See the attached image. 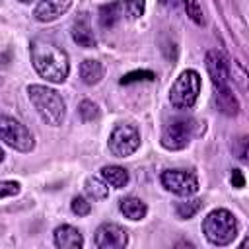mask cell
<instances>
[{
	"instance_id": "obj_17",
	"label": "cell",
	"mask_w": 249,
	"mask_h": 249,
	"mask_svg": "<svg viewBox=\"0 0 249 249\" xmlns=\"http://www.w3.org/2000/svg\"><path fill=\"white\" fill-rule=\"evenodd\" d=\"M124 14V6H123V0L121 2H113V4H105L101 6L99 10V23L103 27H113Z\"/></svg>"
},
{
	"instance_id": "obj_25",
	"label": "cell",
	"mask_w": 249,
	"mask_h": 249,
	"mask_svg": "<svg viewBox=\"0 0 249 249\" xmlns=\"http://www.w3.org/2000/svg\"><path fill=\"white\" fill-rule=\"evenodd\" d=\"M80 117L86 121V123H91V121H95L97 117H99V109H97V105L93 103V101H82L80 103Z\"/></svg>"
},
{
	"instance_id": "obj_7",
	"label": "cell",
	"mask_w": 249,
	"mask_h": 249,
	"mask_svg": "<svg viewBox=\"0 0 249 249\" xmlns=\"http://www.w3.org/2000/svg\"><path fill=\"white\" fill-rule=\"evenodd\" d=\"M140 148V132L134 124H117L109 136V150L117 158L132 156Z\"/></svg>"
},
{
	"instance_id": "obj_28",
	"label": "cell",
	"mask_w": 249,
	"mask_h": 249,
	"mask_svg": "<svg viewBox=\"0 0 249 249\" xmlns=\"http://www.w3.org/2000/svg\"><path fill=\"white\" fill-rule=\"evenodd\" d=\"M235 152H237V158L247 161L249 163V136H243L237 140V146H235Z\"/></svg>"
},
{
	"instance_id": "obj_10",
	"label": "cell",
	"mask_w": 249,
	"mask_h": 249,
	"mask_svg": "<svg viewBox=\"0 0 249 249\" xmlns=\"http://www.w3.org/2000/svg\"><path fill=\"white\" fill-rule=\"evenodd\" d=\"M128 243V233L123 226L105 222L95 230V247L99 249H123Z\"/></svg>"
},
{
	"instance_id": "obj_16",
	"label": "cell",
	"mask_w": 249,
	"mask_h": 249,
	"mask_svg": "<svg viewBox=\"0 0 249 249\" xmlns=\"http://www.w3.org/2000/svg\"><path fill=\"white\" fill-rule=\"evenodd\" d=\"M119 208H121V212L124 214V218H128V220H142L144 216H146V212H148V206H146V202L144 200H140V198H136V196H126V198H123L121 202H119Z\"/></svg>"
},
{
	"instance_id": "obj_13",
	"label": "cell",
	"mask_w": 249,
	"mask_h": 249,
	"mask_svg": "<svg viewBox=\"0 0 249 249\" xmlns=\"http://www.w3.org/2000/svg\"><path fill=\"white\" fill-rule=\"evenodd\" d=\"M54 245L60 249H82L84 247V237L74 226H58L54 230Z\"/></svg>"
},
{
	"instance_id": "obj_32",
	"label": "cell",
	"mask_w": 249,
	"mask_h": 249,
	"mask_svg": "<svg viewBox=\"0 0 249 249\" xmlns=\"http://www.w3.org/2000/svg\"><path fill=\"white\" fill-rule=\"evenodd\" d=\"M21 2H31V0H21Z\"/></svg>"
},
{
	"instance_id": "obj_4",
	"label": "cell",
	"mask_w": 249,
	"mask_h": 249,
	"mask_svg": "<svg viewBox=\"0 0 249 249\" xmlns=\"http://www.w3.org/2000/svg\"><path fill=\"white\" fill-rule=\"evenodd\" d=\"M200 91V74L196 70H185L179 74L169 89V101L177 109H191Z\"/></svg>"
},
{
	"instance_id": "obj_20",
	"label": "cell",
	"mask_w": 249,
	"mask_h": 249,
	"mask_svg": "<svg viewBox=\"0 0 249 249\" xmlns=\"http://www.w3.org/2000/svg\"><path fill=\"white\" fill-rule=\"evenodd\" d=\"M230 80H233L237 88L249 89V72L237 60H230Z\"/></svg>"
},
{
	"instance_id": "obj_11",
	"label": "cell",
	"mask_w": 249,
	"mask_h": 249,
	"mask_svg": "<svg viewBox=\"0 0 249 249\" xmlns=\"http://www.w3.org/2000/svg\"><path fill=\"white\" fill-rule=\"evenodd\" d=\"M74 0H41L33 12L35 19L37 21H43V23H49V21H54L58 19L62 14H66L70 10Z\"/></svg>"
},
{
	"instance_id": "obj_18",
	"label": "cell",
	"mask_w": 249,
	"mask_h": 249,
	"mask_svg": "<svg viewBox=\"0 0 249 249\" xmlns=\"http://www.w3.org/2000/svg\"><path fill=\"white\" fill-rule=\"evenodd\" d=\"M101 177L113 189H123L128 183V171L124 167H121V165H105L101 169Z\"/></svg>"
},
{
	"instance_id": "obj_14",
	"label": "cell",
	"mask_w": 249,
	"mask_h": 249,
	"mask_svg": "<svg viewBox=\"0 0 249 249\" xmlns=\"http://www.w3.org/2000/svg\"><path fill=\"white\" fill-rule=\"evenodd\" d=\"M214 101H216V107L220 109V113H224L228 117H233V115L239 113V101L233 95L231 88L214 89Z\"/></svg>"
},
{
	"instance_id": "obj_19",
	"label": "cell",
	"mask_w": 249,
	"mask_h": 249,
	"mask_svg": "<svg viewBox=\"0 0 249 249\" xmlns=\"http://www.w3.org/2000/svg\"><path fill=\"white\" fill-rule=\"evenodd\" d=\"M84 189H86V195L93 200H103L109 196V187H107V181L103 177L101 179L99 177H88Z\"/></svg>"
},
{
	"instance_id": "obj_29",
	"label": "cell",
	"mask_w": 249,
	"mask_h": 249,
	"mask_svg": "<svg viewBox=\"0 0 249 249\" xmlns=\"http://www.w3.org/2000/svg\"><path fill=\"white\" fill-rule=\"evenodd\" d=\"M231 183H233L235 189H241V187L245 185V179H243V175H241L239 169H233V173H231Z\"/></svg>"
},
{
	"instance_id": "obj_27",
	"label": "cell",
	"mask_w": 249,
	"mask_h": 249,
	"mask_svg": "<svg viewBox=\"0 0 249 249\" xmlns=\"http://www.w3.org/2000/svg\"><path fill=\"white\" fill-rule=\"evenodd\" d=\"M21 191V185L18 181H2L0 183V196L8 198V196H16Z\"/></svg>"
},
{
	"instance_id": "obj_8",
	"label": "cell",
	"mask_w": 249,
	"mask_h": 249,
	"mask_svg": "<svg viewBox=\"0 0 249 249\" xmlns=\"http://www.w3.org/2000/svg\"><path fill=\"white\" fill-rule=\"evenodd\" d=\"M161 185L179 195V196H191L198 191V179L193 171H183V169H167L161 173Z\"/></svg>"
},
{
	"instance_id": "obj_30",
	"label": "cell",
	"mask_w": 249,
	"mask_h": 249,
	"mask_svg": "<svg viewBox=\"0 0 249 249\" xmlns=\"http://www.w3.org/2000/svg\"><path fill=\"white\" fill-rule=\"evenodd\" d=\"M241 247H249V237H247V239H243V241H241Z\"/></svg>"
},
{
	"instance_id": "obj_2",
	"label": "cell",
	"mask_w": 249,
	"mask_h": 249,
	"mask_svg": "<svg viewBox=\"0 0 249 249\" xmlns=\"http://www.w3.org/2000/svg\"><path fill=\"white\" fill-rule=\"evenodd\" d=\"M27 97L33 103L39 117L47 124H53V126L62 124V121L66 117V103H64L62 95L56 89L33 84V86L27 88Z\"/></svg>"
},
{
	"instance_id": "obj_9",
	"label": "cell",
	"mask_w": 249,
	"mask_h": 249,
	"mask_svg": "<svg viewBox=\"0 0 249 249\" xmlns=\"http://www.w3.org/2000/svg\"><path fill=\"white\" fill-rule=\"evenodd\" d=\"M206 70H208L214 89L230 88V58L222 51L206 53Z\"/></svg>"
},
{
	"instance_id": "obj_22",
	"label": "cell",
	"mask_w": 249,
	"mask_h": 249,
	"mask_svg": "<svg viewBox=\"0 0 249 249\" xmlns=\"http://www.w3.org/2000/svg\"><path fill=\"white\" fill-rule=\"evenodd\" d=\"M183 6H185V12L187 16L196 23V25H202L204 23V12L200 8V4L196 0H183Z\"/></svg>"
},
{
	"instance_id": "obj_15",
	"label": "cell",
	"mask_w": 249,
	"mask_h": 249,
	"mask_svg": "<svg viewBox=\"0 0 249 249\" xmlns=\"http://www.w3.org/2000/svg\"><path fill=\"white\" fill-rule=\"evenodd\" d=\"M103 64L99 60H93V58H88L80 64V78L86 86H95L101 82L103 78Z\"/></svg>"
},
{
	"instance_id": "obj_5",
	"label": "cell",
	"mask_w": 249,
	"mask_h": 249,
	"mask_svg": "<svg viewBox=\"0 0 249 249\" xmlns=\"http://www.w3.org/2000/svg\"><path fill=\"white\" fill-rule=\"evenodd\" d=\"M195 121L191 117H175L161 130V146L165 150H183L195 136Z\"/></svg>"
},
{
	"instance_id": "obj_3",
	"label": "cell",
	"mask_w": 249,
	"mask_h": 249,
	"mask_svg": "<svg viewBox=\"0 0 249 249\" xmlns=\"http://www.w3.org/2000/svg\"><path fill=\"white\" fill-rule=\"evenodd\" d=\"M237 230H239L237 218L226 208H216V210L208 212L206 218L202 220L204 237L212 245H218V247L230 245L237 237Z\"/></svg>"
},
{
	"instance_id": "obj_1",
	"label": "cell",
	"mask_w": 249,
	"mask_h": 249,
	"mask_svg": "<svg viewBox=\"0 0 249 249\" xmlns=\"http://www.w3.org/2000/svg\"><path fill=\"white\" fill-rule=\"evenodd\" d=\"M31 64L41 78L54 84L64 82L70 72L68 54L47 39H35L31 43Z\"/></svg>"
},
{
	"instance_id": "obj_26",
	"label": "cell",
	"mask_w": 249,
	"mask_h": 249,
	"mask_svg": "<svg viewBox=\"0 0 249 249\" xmlns=\"http://www.w3.org/2000/svg\"><path fill=\"white\" fill-rule=\"evenodd\" d=\"M70 208H72V212L78 214V216H88V214L91 212V204H89L88 198H84V196H74L72 202H70Z\"/></svg>"
},
{
	"instance_id": "obj_12",
	"label": "cell",
	"mask_w": 249,
	"mask_h": 249,
	"mask_svg": "<svg viewBox=\"0 0 249 249\" xmlns=\"http://www.w3.org/2000/svg\"><path fill=\"white\" fill-rule=\"evenodd\" d=\"M70 33H72L74 43H78L80 47H86V49L95 47V33H93V27H91V19H89V16L86 12L80 14L74 19Z\"/></svg>"
},
{
	"instance_id": "obj_31",
	"label": "cell",
	"mask_w": 249,
	"mask_h": 249,
	"mask_svg": "<svg viewBox=\"0 0 249 249\" xmlns=\"http://www.w3.org/2000/svg\"><path fill=\"white\" fill-rule=\"evenodd\" d=\"M158 2H161V4H167V2H169V0H158Z\"/></svg>"
},
{
	"instance_id": "obj_21",
	"label": "cell",
	"mask_w": 249,
	"mask_h": 249,
	"mask_svg": "<svg viewBox=\"0 0 249 249\" xmlns=\"http://www.w3.org/2000/svg\"><path fill=\"white\" fill-rule=\"evenodd\" d=\"M198 208H200V200H183L175 204V214L181 220H189L198 212Z\"/></svg>"
},
{
	"instance_id": "obj_24",
	"label": "cell",
	"mask_w": 249,
	"mask_h": 249,
	"mask_svg": "<svg viewBox=\"0 0 249 249\" xmlns=\"http://www.w3.org/2000/svg\"><path fill=\"white\" fill-rule=\"evenodd\" d=\"M154 78H156V74L150 70H134V72L124 74L121 78V84L124 86V84H132V82H152Z\"/></svg>"
},
{
	"instance_id": "obj_23",
	"label": "cell",
	"mask_w": 249,
	"mask_h": 249,
	"mask_svg": "<svg viewBox=\"0 0 249 249\" xmlns=\"http://www.w3.org/2000/svg\"><path fill=\"white\" fill-rule=\"evenodd\" d=\"M124 14L130 19H138L146 10V0H123Z\"/></svg>"
},
{
	"instance_id": "obj_6",
	"label": "cell",
	"mask_w": 249,
	"mask_h": 249,
	"mask_svg": "<svg viewBox=\"0 0 249 249\" xmlns=\"http://www.w3.org/2000/svg\"><path fill=\"white\" fill-rule=\"evenodd\" d=\"M0 136L6 146H10L18 152H31L35 146V138L27 130V126L8 115L0 117Z\"/></svg>"
}]
</instances>
